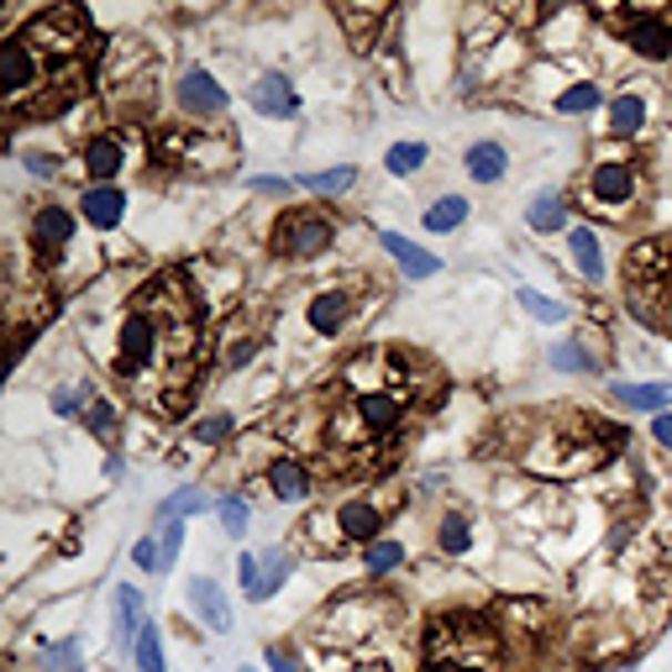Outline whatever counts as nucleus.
<instances>
[{"mask_svg":"<svg viewBox=\"0 0 672 672\" xmlns=\"http://www.w3.org/2000/svg\"><path fill=\"white\" fill-rule=\"evenodd\" d=\"M200 353V320L195 299L179 274H159L142 284L132 310L116 326V374L121 384H174L190 389V363Z\"/></svg>","mask_w":672,"mask_h":672,"instance_id":"1","label":"nucleus"},{"mask_svg":"<svg viewBox=\"0 0 672 672\" xmlns=\"http://www.w3.org/2000/svg\"><path fill=\"white\" fill-rule=\"evenodd\" d=\"M420 672H510L505 668V641L483 620H436L426 635Z\"/></svg>","mask_w":672,"mask_h":672,"instance_id":"2","label":"nucleus"},{"mask_svg":"<svg viewBox=\"0 0 672 672\" xmlns=\"http://www.w3.org/2000/svg\"><path fill=\"white\" fill-rule=\"evenodd\" d=\"M604 462V436L599 426H583V420H547L541 436L526 447V468L531 474H552V478H573L589 474Z\"/></svg>","mask_w":672,"mask_h":672,"instance_id":"3","label":"nucleus"},{"mask_svg":"<svg viewBox=\"0 0 672 672\" xmlns=\"http://www.w3.org/2000/svg\"><path fill=\"white\" fill-rule=\"evenodd\" d=\"M21 38L32 42V53L53 63L59 74H84V59H90V17L80 6H53L21 27Z\"/></svg>","mask_w":672,"mask_h":672,"instance_id":"4","label":"nucleus"},{"mask_svg":"<svg viewBox=\"0 0 672 672\" xmlns=\"http://www.w3.org/2000/svg\"><path fill=\"white\" fill-rule=\"evenodd\" d=\"M159 159L169 169H190V174H216L237 159V142L226 132H205V126H179V132H163L159 138Z\"/></svg>","mask_w":672,"mask_h":672,"instance_id":"5","label":"nucleus"},{"mask_svg":"<svg viewBox=\"0 0 672 672\" xmlns=\"http://www.w3.org/2000/svg\"><path fill=\"white\" fill-rule=\"evenodd\" d=\"M336 242V221L326 216V211H310V205H299V211H284V221H278L274 232V247L284 257H299V263H310V257L332 253Z\"/></svg>","mask_w":672,"mask_h":672,"instance_id":"6","label":"nucleus"},{"mask_svg":"<svg viewBox=\"0 0 672 672\" xmlns=\"http://www.w3.org/2000/svg\"><path fill=\"white\" fill-rule=\"evenodd\" d=\"M295 573V552L289 547H263V552H242L237 557V578H242V593L247 604H263L284 589V578Z\"/></svg>","mask_w":672,"mask_h":672,"instance_id":"7","label":"nucleus"},{"mask_svg":"<svg viewBox=\"0 0 672 672\" xmlns=\"http://www.w3.org/2000/svg\"><path fill=\"white\" fill-rule=\"evenodd\" d=\"M635 190H641V179H635L631 163H599V169H589V179H583L589 205L604 211V216H625V205L635 200Z\"/></svg>","mask_w":672,"mask_h":672,"instance_id":"8","label":"nucleus"},{"mask_svg":"<svg viewBox=\"0 0 672 672\" xmlns=\"http://www.w3.org/2000/svg\"><path fill=\"white\" fill-rule=\"evenodd\" d=\"M614 21L625 27V42H631V53H641V59H672V17H662V11H614Z\"/></svg>","mask_w":672,"mask_h":672,"instance_id":"9","label":"nucleus"},{"mask_svg":"<svg viewBox=\"0 0 672 672\" xmlns=\"http://www.w3.org/2000/svg\"><path fill=\"white\" fill-rule=\"evenodd\" d=\"M174 100H179V111H184V116H200V121L226 116V90H221L205 69H190V74L174 84Z\"/></svg>","mask_w":672,"mask_h":672,"instance_id":"10","label":"nucleus"},{"mask_svg":"<svg viewBox=\"0 0 672 672\" xmlns=\"http://www.w3.org/2000/svg\"><path fill=\"white\" fill-rule=\"evenodd\" d=\"M142 625H147V599H142V589L121 583V589L111 593V631H116V652H132V646H138Z\"/></svg>","mask_w":672,"mask_h":672,"instance_id":"11","label":"nucleus"},{"mask_svg":"<svg viewBox=\"0 0 672 672\" xmlns=\"http://www.w3.org/2000/svg\"><path fill=\"white\" fill-rule=\"evenodd\" d=\"M247 105H253L257 116L289 121L299 111V95H295V84L284 80V74H257V80L247 84Z\"/></svg>","mask_w":672,"mask_h":672,"instance_id":"12","label":"nucleus"},{"mask_svg":"<svg viewBox=\"0 0 672 672\" xmlns=\"http://www.w3.org/2000/svg\"><path fill=\"white\" fill-rule=\"evenodd\" d=\"M305 316H310V332H316V336H336L347 320H353V295L332 284V289H320V295L310 299V310H305Z\"/></svg>","mask_w":672,"mask_h":672,"instance_id":"13","label":"nucleus"},{"mask_svg":"<svg viewBox=\"0 0 672 672\" xmlns=\"http://www.w3.org/2000/svg\"><path fill=\"white\" fill-rule=\"evenodd\" d=\"M378 247L395 257V263H399V268H405L410 278H431V274H441V257L426 253V247H416L410 237H399V232H378Z\"/></svg>","mask_w":672,"mask_h":672,"instance_id":"14","label":"nucleus"},{"mask_svg":"<svg viewBox=\"0 0 672 672\" xmlns=\"http://www.w3.org/2000/svg\"><path fill=\"white\" fill-rule=\"evenodd\" d=\"M190 604H195V614L211 625V631H232V604H226V593L216 589V578H190Z\"/></svg>","mask_w":672,"mask_h":672,"instance_id":"15","label":"nucleus"},{"mask_svg":"<svg viewBox=\"0 0 672 672\" xmlns=\"http://www.w3.org/2000/svg\"><path fill=\"white\" fill-rule=\"evenodd\" d=\"M268 489H274L278 505H299V499L310 495L305 462H299V457H274V462H268Z\"/></svg>","mask_w":672,"mask_h":672,"instance_id":"16","label":"nucleus"},{"mask_svg":"<svg viewBox=\"0 0 672 672\" xmlns=\"http://www.w3.org/2000/svg\"><path fill=\"white\" fill-rule=\"evenodd\" d=\"M336 526H342L347 541H378V531H384V510L368 505V499H353V505H336Z\"/></svg>","mask_w":672,"mask_h":672,"instance_id":"17","label":"nucleus"},{"mask_svg":"<svg viewBox=\"0 0 672 672\" xmlns=\"http://www.w3.org/2000/svg\"><path fill=\"white\" fill-rule=\"evenodd\" d=\"M84 221L90 226H100V232H111L121 221V211H126V195H121L116 184H95V190H84Z\"/></svg>","mask_w":672,"mask_h":672,"instance_id":"18","label":"nucleus"},{"mask_svg":"<svg viewBox=\"0 0 672 672\" xmlns=\"http://www.w3.org/2000/svg\"><path fill=\"white\" fill-rule=\"evenodd\" d=\"M32 237H38L42 253H53V247H69V242H74V216H69L63 205H42L38 216H32Z\"/></svg>","mask_w":672,"mask_h":672,"instance_id":"19","label":"nucleus"},{"mask_svg":"<svg viewBox=\"0 0 672 672\" xmlns=\"http://www.w3.org/2000/svg\"><path fill=\"white\" fill-rule=\"evenodd\" d=\"M462 169H468L478 184H499L505 169H510V153H505V142H474L468 159H462Z\"/></svg>","mask_w":672,"mask_h":672,"instance_id":"20","label":"nucleus"},{"mask_svg":"<svg viewBox=\"0 0 672 672\" xmlns=\"http://www.w3.org/2000/svg\"><path fill=\"white\" fill-rule=\"evenodd\" d=\"M620 405H631V410H652V416H662L672 405V384H614L610 389Z\"/></svg>","mask_w":672,"mask_h":672,"instance_id":"21","label":"nucleus"},{"mask_svg":"<svg viewBox=\"0 0 672 672\" xmlns=\"http://www.w3.org/2000/svg\"><path fill=\"white\" fill-rule=\"evenodd\" d=\"M299 541L310 547V552H342V526H336V510H316L310 520H305V531H299Z\"/></svg>","mask_w":672,"mask_h":672,"instance_id":"22","label":"nucleus"},{"mask_svg":"<svg viewBox=\"0 0 672 672\" xmlns=\"http://www.w3.org/2000/svg\"><path fill=\"white\" fill-rule=\"evenodd\" d=\"M121 163H126V153H121L116 138H90L84 142V169H90L95 179H116Z\"/></svg>","mask_w":672,"mask_h":672,"instance_id":"23","label":"nucleus"},{"mask_svg":"<svg viewBox=\"0 0 672 672\" xmlns=\"http://www.w3.org/2000/svg\"><path fill=\"white\" fill-rule=\"evenodd\" d=\"M568 247H573L578 274L589 278V284H599V278H604V257H599V232H589V226H573Z\"/></svg>","mask_w":672,"mask_h":672,"instance_id":"24","label":"nucleus"},{"mask_svg":"<svg viewBox=\"0 0 672 672\" xmlns=\"http://www.w3.org/2000/svg\"><path fill=\"white\" fill-rule=\"evenodd\" d=\"M526 226H531V232H562V226H568V200L562 195H536L531 211H526Z\"/></svg>","mask_w":672,"mask_h":672,"instance_id":"25","label":"nucleus"},{"mask_svg":"<svg viewBox=\"0 0 672 672\" xmlns=\"http://www.w3.org/2000/svg\"><path fill=\"white\" fill-rule=\"evenodd\" d=\"M641 126H646V100H641V95H620V100H614V105H610V132H614V138H635Z\"/></svg>","mask_w":672,"mask_h":672,"instance_id":"26","label":"nucleus"},{"mask_svg":"<svg viewBox=\"0 0 672 672\" xmlns=\"http://www.w3.org/2000/svg\"><path fill=\"white\" fill-rule=\"evenodd\" d=\"M468 211H474V205L462 195H441L431 211H426V232H457V226L468 221Z\"/></svg>","mask_w":672,"mask_h":672,"instance_id":"27","label":"nucleus"},{"mask_svg":"<svg viewBox=\"0 0 672 672\" xmlns=\"http://www.w3.org/2000/svg\"><path fill=\"white\" fill-rule=\"evenodd\" d=\"M38 668L42 672H84V646L80 641H53L38 652Z\"/></svg>","mask_w":672,"mask_h":672,"instance_id":"28","label":"nucleus"},{"mask_svg":"<svg viewBox=\"0 0 672 672\" xmlns=\"http://www.w3.org/2000/svg\"><path fill=\"white\" fill-rule=\"evenodd\" d=\"M426 159H431L426 142H395V147L384 153V169H389L395 179H410L416 169H426Z\"/></svg>","mask_w":672,"mask_h":672,"instance_id":"29","label":"nucleus"},{"mask_svg":"<svg viewBox=\"0 0 672 672\" xmlns=\"http://www.w3.org/2000/svg\"><path fill=\"white\" fill-rule=\"evenodd\" d=\"M211 510V499H205V489H179V495H169L159 505V526H169V520H190V515Z\"/></svg>","mask_w":672,"mask_h":672,"instance_id":"30","label":"nucleus"},{"mask_svg":"<svg viewBox=\"0 0 672 672\" xmlns=\"http://www.w3.org/2000/svg\"><path fill=\"white\" fill-rule=\"evenodd\" d=\"M216 515H221V531L232 536V541H242V536H247V526H253V510H247V499H242V495H221L216 499Z\"/></svg>","mask_w":672,"mask_h":672,"instance_id":"31","label":"nucleus"},{"mask_svg":"<svg viewBox=\"0 0 672 672\" xmlns=\"http://www.w3.org/2000/svg\"><path fill=\"white\" fill-rule=\"evenodd\" d=\"M547 363H552V368H562V374H593V368H599V357H593L583 342H562V347H552V353H547Z\"/></svg>","mask_w":672,"mask_h":672,"instance_id":"32","label":"nucleus"},{"mask_svg":"<svg viewBox=\"0 0 672 672\" xmlns=\"http://www.w3.org/2000/svg\"><path fill=\"white\" fill-rule=\"evenodd\" d=\"M132 662H138V672H163V635H159V625H153V620L142 625L138 646H132Z\"/></svg>","mask_w":672,"mask_h":672,"instance_id":"33","label":"nucleus"},{"mask_svg":"<svg viewBox=\"0 0 672 672\" xmlns=\"http://www.w3.org/2000/svg\"><path fill=\"white\" fill-rule=\"evenodd\" d=\"M599 84H568V90H562V95H557V111H562V116H583V111H593V105H599Z\"/></svg>","mask_w":672,"mask_h":672,"instance_id":"34","label":"nucleus"},{"mask_svg":"<svg viewBox=\"0 0 672 672\" xmlns=\"http://www.w3.org/2000/svg\"><path fill=\"white\" fill-rule=\"evenodd\" d=\"M295 184H305V190H320V195H342V190H353V184H357V169H326V174H299Z\"/></svg>","mask_w":672,"mask_h":672,"instance_id":"35","label":"nucleus"},{"mask_svg":"<svg viewBox=\"0 0 672 672\" xmlns=\"http://www.w3.org/2000/svg\"><path fill=\"white\" fill-rule=\"evenodd\" d=\"M363 562H368V573L384 578V573H395L399 562H405V547L399 541H374L368 552H363Z\"/></svg>","mask_w":672,"mask_h":672,"instance_id":"36","label":"nucleus"},{"mask_svg":"<svg viewBox=\"0 0 672 672\" xmlns=\"http://www.w3.org/2000/svg\"><path fill=\"white\" fill-rule=\"evenodd\" d=\"M84 426H90L95 441H116V436H121V420H116V410H111L105 399H95V405L84 410Z\"/></svg>","mask_w":672,"mask_h":672,"instance_id":"37","label":"nucleus"},{"mask_svg":"<svg viewBox=\"0 0 672 672\" xmlns=\"http://www.w3.org/2000/svg\"><path fill=\"white\" fill-rule=\"evenodd\" d=\"M436 547H441L447 557L468 552V520H462V510H452L447 520H441V531H436Z\"/></svg>","mask_w":672,"mask_h":672,"instance_id":"38","label":"nucleus"},{"mask_svg":"<svg viewBox=\"0 0 672 672\" xmlns=\"http://www.w3.org/2000/svg\"><path fill=\"white\" fill-rule=\"evenodd\" d=\"M336 21L353 32L357 48H368V21H384V6H368V11H353V6H342V11H336Z\"/></svg>","mask_w":672,"mask_h":672,"instance_id":"39","label":"nucleus"},{"mask_svg":"<svg viewBox=\"0 0 672 672\" xmlns=\"http://www.w3.org/2000/svg\"><path fill=\"white\" fill-rule=\"evenodd\" d=\"M515 299H520L536 320H568V305H562V299H547L541 289H515Z\"/></svg>","mask_w":672,"mask_h":672,"instance_id":"40","label":"nucleus"},{"mask_svg":"<svg viewBox=\"0 0 672 672\" xmlns=\"http://www.w3.org/2000/svg\"><path fill=\"white\" fill-rule=\"evenodd\" d=\"M132 562H138L142 573H163V541L159 536H142L138 547H132Z\"/></svg>","mask_w":672,"mask_h":672,"instance_id":"41","label":"nucleus"},{"mask_svg":"<svg viewBox=\"0 0 672 672\" xmlns=\"http://www.w3.org/2000/svg\"><path fill=\"white\" fill-rule=\"evenodd\" d=\"M226 436H232V416H226V410H216V416H205L195 426V441H205V447H216Z\"/></svg>","mask_w":672,"mask_h":672,"instance_id":"42","label":"nucleus"},{"mask_svg":"<svg viewBox=\"0 0 672 672\" xmlns=\"http://www.w3.org/2000/svg\"><path fill=\"white\" fill-rule=\"evenodd\" d=\"M21 163H27V174H38V179L59 174V159H53V153H21Z\"/></svg>","mask_w":672,"mask_h":672,"instance_id":"43","label":"nucleus"},{"mask_svg":"<svg viewBox=\"0 0 672 672\" xmlns=\"http://www.w3.org/2000/svg\"><path fill=\"white\" fill-rule=\"evenodd\" d=\"M268 668L274 672H305V662H299L289 646H268Z\"/></svg>","mask_w":672,"mask_h":672,"instance_id":"44","label":"nucleus"},{"mask_svg":"<svg viewBox=\"0 0 672 672\" xmlns=\"http://www.w3.org/2000/svg\"><path fill=\"white\" fill-rule=\"evenodd\" d=\"M326 668H332V672H389L384 662H347V656H332Z\"/></svg>","mask_w":672,"mask_h":672,"instance_id":"45","label":"nucleus"},{"mask_svg":"<svg viewBox=\"0 0 672 672\" xmlns=\"http://www.w3.org/2000/svg\"><path fill=\"white\" fill-rule=\"evenodd\" d=\"M652 436H656V441H662V447H668V452H672V410H662V416H652Z\"/></svg>","mask_w":672,"mask_h":672,"instance_id":"46","label":"nucleus"},{"mask_svg":"<svg viewBox=\"0 0 672 672\" xmlns=\"http://www.w3.org/2000/svg\"><path fill=\"white\" fill-rule=\"evenodd\" d=\"M253 190H257V195H289V184H284V179H253Z\"/></svg>","mask_w":672,"mask_h":672,"instance_id":"47","label":"nucleus"},{"mask_svg":"<svg viewBox=\"0 0 672 672\" xmlns=\"http://www.w3.org/2000/svg\"><path fill=\"white\" fill-rule=\"evenodd\" d=\"M237 672H257V668H253V662H247V668H237Z\"/></svg>","mask_w":672,"mask_h":672,"instance_id":"48","label":"nucleus"}]
</instances>
